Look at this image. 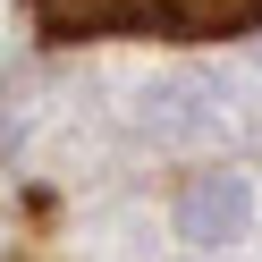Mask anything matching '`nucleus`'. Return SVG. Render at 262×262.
I'll use <instances>...</instances> for the list:
<instances>
[{"label":"nucleus","mask_w":262,"mask_h":262,"mask_svg":"<svg viewBox=\"0 0 262 262\" xmlns=\"http://www.w3.org/2000/svg\"><path fill=\"white\" fill-rule=\"evenodd\" d=\"M102 9L110 0H34V17H42V34H93L102 26ZM262 17V0H152V26H254Z\"/></svg>","instance_id":"obj_1"},{"label":"nucleus","mask_w":262,"mask_h":262,"mask_svg":"<svg viewBox=\"0 0 262 262\" xmlns=\"http://www.w3.org/2000/svg\"><path fill=\"white\" fill-rule=\"evenodd\" d=\"M245 220H254V194H245V178H194L186 203H178V237L186 245H237Z\"/></svg>","instance_id":"obj_2"}]
</instances>
